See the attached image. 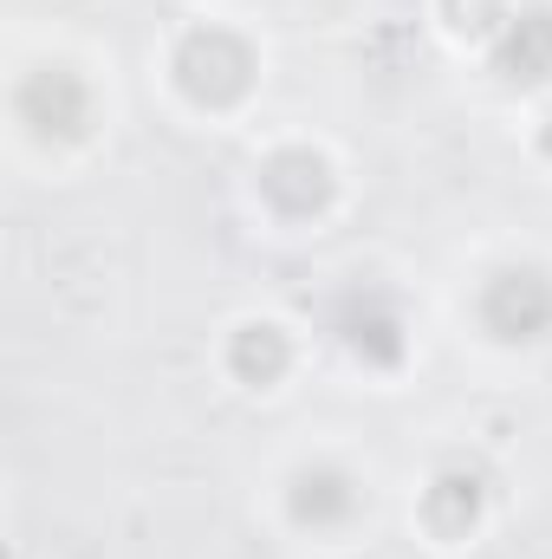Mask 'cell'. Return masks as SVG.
I'll use <instances>...</instances> for the list:
<instances>
[{
    "instance_id": "cell-1",
    "label": "cell",
    "mask_w": 552,
    "mask_h": 559,
    "mask_svg": "<svg viewBox=\"0 0 552 559\" xmlns=\"http://www.w3.org/2000/svg\"><path fill=\"white\" fill-rule=\"evenodd\" d=\"M176 85L195 98V105H235L248 85H254V52L241 33L228 26H195L182 46H176Z\"/></svg>"
},
{
    "instance_id": "cell-2",
    "label": "cell",
    "mask_w": 552,
    "mask_h": 559,
    "mask_svg": "<svg viewBox=\"0 0 552 559\" xmlns=\"http://www.w3.org/2000/svg\"><path fill=\"white\" fill-rule=\"evenodd\" d=\"M481 325L507 345L547 338L552 332V280L540 267H507L481 286Z\"/></svg>"
},
{
    "instance_id": "cell-3",
    "label": "cell",
    "mask_w": 552,
    "mask_h": 559,
    "mask_svg": "<svg viewBox=\"0 0 552 559\" xmlns=\"http://www.w3.org/2000/svg\"><path fill=\"white\" fill-rule=\"evenodd\" d=\"M13 111H20V124H26L33 138H85V124H92V92H85L79 72L39 66V72L20 79Z\"/></svg>"
},
{
    "instance_id": "cell-4",
    "label": "cell",
    "mask_w": 552,
    "mask_h": 559,
    "mask_svg": "<svg viewBox=\"0 0 552 559\" xmlns=\"http://www.w3.org/2000/svg\"><path fill=\"white\" fill-rule=\"evenodd\" d=\"M261 195L286 222H305V215H319L332 202V163L319 150H274L261 163Z\"/></svg>"
},
{
    "instance_id": "cell-5",
    "label": "cell",
    "mask_w": 552,
    "mask_h": 559,
    "mask_svg": "<svg viewBox=\"0 0 552 559\" xmlns=\"http://www.w3.org/2000/svg\"><path fill=\"white\" fill-rule=\"evenodd\" d=\"M338 338L358 365H397L404 358V312L384 299V293H351L338 306Z\"/></svg>"
},
{
    "instance_id": "cell-6",
    "label": "cell",
    "mask_w": 552,
    "mask_h": 559,
    "mask_svg": "<svg viewBox=\"0 0 552 559\" xmlns=\"http://www.w3.org/2000/svg\"><path fill=\"white\" fill-rule=\"evenodd\" d=\"M494 72H501L507 85H540V79H552V13L547 7H527V13H514V20L501 26V39H494Z\"/></svg>"
},
{
    "instance_id": "cell-7",
    "label": "cell",
    "mask_w": 552,
    "mask_h": 559,
    "mask_svg": "<svg viewBox=\"0 0 552 559\" xmlns=\"http://www.w3.org/2000/svg\"><path fill=\"white\" fill-rule=\"evenodd\" d=\"M286 508H292V521L299 527H312V534H332V527H345L351 514H358V488H351V475L345 468H299L292 475V488H286Z\"/></svg>"
},
{
    "instance_id": "cell-8",
    "label": "cell",
    "mask_w": 552,
    "mask_h": 559,
    "mask_svg": "<svg viewBox=\"0 0 552 559\" xmlns=\"http://www.w3.org/2000/svg\"><path fill=\"white\" fill-rule=\"evenodd\" d=\"M481 475H468V468H442L435 481H429V495H422V521H429V534L435 540H468V527L481 521Z\"/></svg>"
},
{
    "instance_id": "cell-9",
    "label": "cell",
    "mask_w": 552,
    "mask_h": 559,
    "mask_svg": "<svg viewBox=\"0 0 552 559\" xmlns=\"http://www.w3.org/2000/svg\"><path fill=\"white\" fill-rule=\"evenodd\" d=\"M286 365H292V345H286L279 325H241V332L228 338V371H235L241 384H274Z\"/></svg>"
},
{
    "instance_id": "cell-10",
    "label": "cell",
    "mask_w": 552,
    "mask_h": 559,
    "mask_svg": "<svg viewBox=\"0 0 552 559\" xmlns=\"http://www.w3.org/2000/svg\"><path fill=\"white\" fill-rule=\"evenodd\" d=\"M442 20L455 26V33H468V39H501V26L514 20L501 0H442Z\"/></svg>"
},
{
    "instance_id": "cell-11",
    "label": "cell",
    "mask_w": 552,
    "mask_h": 559,
    "mask_svg": "<svg viewBox=\"0 0 552 559\" xmlns=\"http://www.w3.org/2000/svg\"><path fill=\"white\" fill-rule=\"evenodd\" d=\"M540 143H547V156H552V118H547V131H540Z\"/></svg>"
}]
</instances>
